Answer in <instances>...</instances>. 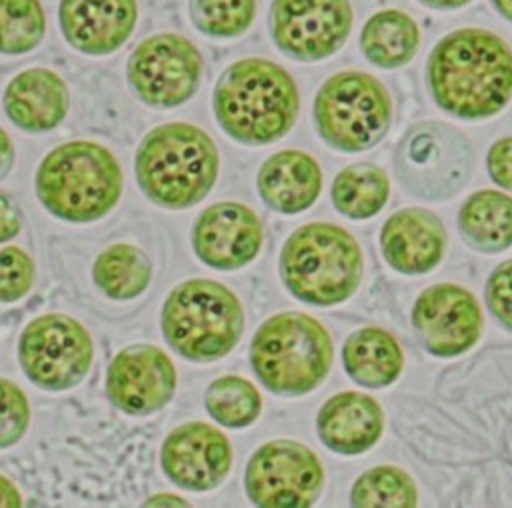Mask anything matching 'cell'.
Wrapping results in <instances>:
<instances>
[{"label":"cell","mask_w":512,"mask_h":508,"mask_svg":"<svg viewBox=\"0 0 512 508\" xmlns=\"http://www.w3.org/2000/svg\"><path fill=\"white\" fill-rule=\"evenodd\" d=\"M46 18L38 0H0V52L26 54L44 36Z\"/></svg>","instance_id":"30"},{"label":"cell","mask_w":512,"mask_h":508,"mask_svg":"<svg viewBox=\"0 0 512 508\" xmlns=\"http://www.w3.org/2000/svg\"><path fill=\"white\" fill-rule=\"evenodd\" d=\"M214 116L220 128L248 146L282 138L296 122L300 94L294 78L264 58L232 62L214 88Z\"/></svg>","instance_id":"2"},{"label":"cell","mask_w":512,"mask_h":508,"mask_svg":"<svg viewBox=\"0 0 512 508\" xmlns=\"http://www.w3.org/2000/svg\"><path fill=\"white\" fill-rule=\"evenodd\" d=\"M394 162L404 190L424 200H446L466 184L472 150L454 126L424 120L406 130Z\"/></svg>","instance_id":"9"},{"label":"cell","mask_w":512,"mask_h":508,"mask_svg":"<svg viewBox=\"0 0 512 508\" xmlns=\"http://www.w3.org/2000/svg\"><path fill=\"white\" fill-rule=\"evenodd\" d=\"M390 182L386 172L370 162H356L340 170L332 182L334 208L352 218H372L388 200Z\"/></svg>","instance_id":"26"},{"label":"cell","mask_w":512,"mask_h":508,"mask_svg":"<svg viewBox=\"0 0 512 508\" xmlns=\"http://www.w3.org/2000/svg\"><path fill=\"white\" fill-rule=\"evenodd\" d=\"M192 24L210 38H238L254 22L256 0H190Z\"/></svg>","instance_id":"31"},{"label":"cell","mask_w":512,"mask_h":508,"mask_svg":"<svg viewBox=\"0 0 512 508\" xmlns=\"http://www.w3.org/2000/svg\"><path fill=\"white\" fill-rule=\"evenodd\" d=\"M136 0H60V28L76 50L104 56L120 48L136 26Z\"/></svg>","instance_id":"18"},{"label":"cell","mask_w":512,"mask_h":508,"mask_svg":"<svg viewBox=\"0 0 512 508\" xmlns=\"http://www.w3.org/2000/svg\"><path fill=\"white\" fill-rule=\"evenodd\" d=\"M384 428L380 404L362 392H338L328 398L316 416L322 444L344 456H356L372 448Z\"/></svg>","instance_id":"20"},{"label":"cell","mask_w":512,"mask_h":508,"mask_svg":"<svg viewBox=\"0 0 512 508\" xmlns=\"http://www.w3.org/2000/svg\"><path fill=\"white\" fill-rule=\"evenodd\" d=\"M418 2H422L432 10H456V8H464L472 0H418Z\"/></svg>","instance_id":"39"},{"label":"cell","mask_w":512,"mask_h":508,"mask_svg":"<svg viewBox=\"0 0 512 508\" xmlns=\"http://www.w3.org/2000/svg\"><path fill=\"white\" fill-rule=\"evenodd\" d=\"M14 162V148L8 134L0 128V180L10 172Z\"/></svg>","instance_id":"38"},{"label":"cell","mask_w":512,"mask_h":508,"mask_svg":"<svg viewBox=\"0 0 512 508\" xmlns=\"http://www.w3.org/2000/svg\"><path fill=\"white\" fill-rule=\"evenodd\" d=\"M22 504V496L18 488L0 474V508H16Z\"/></svg>","instance_id":"37"},{"label":"cell","mask_w":512,"mask_h":508,"mask_svg":"<svg viewBox=\"0 0 512 508\" xmlns=\"http://www.w3.org/2000/svg\"><path fill=\"white\" fill-rule=\"evenodd\" d=\"M204 404L208 414L228 428L250 426L262 410V398L256 386L246 378L232 374L220 376L208 386Z\"/></svg>","instance_id":"29"},{"label":"cell","mask_w":512,"mask_h":508,"mask_svg":"<svg viewBox=\"0 0 512 508\" xmlns=\"http://www.w3.org/2000/svg\"><path fill=\"white\" fill-rule=\"evenodd\" d=\"M96 286L116 300H128L142 294L152 276L148 256L132 244H112L100 252L92 268Z\"/></svg>","instance_id":"27"},{"label":"cell","mask_w":512,"mask_h":508,"mask_svg":"<svg viewBox=\"0 0 512 508\" xmlns=\"http://www.w3.org/2000/svg\"><path fill=\"white\" fill-rule=\"evenodd\" d=\"M362 270L358 242L336 224H304L288 236L280 252L284 286L312 306L348 300L360 286Z\"/></svg>","instance_id":"5"},{"label":"cell","mask_w":512,"mask_h":508,"mask_svg":"<svg viewBox=\"0 0 512 508\" xmlns=\"http://www.w3.org/2000/svg\"><path fill=\"white\" fill-rule=\"evenodd\" d=\"M392 122L388 90L368 72L344 70L318 88L314 124L338 152H362L378 144Z\"/></svg>","instance_id":"8"},{"label":"cell","mask_w":512,"mask_h":508,"mask_svg":"<svg viewBox=\"0 0 512 508\" xmlns=\"http://www.w3.org/2000/svg\"><path fill=\"white\" fill-rule=\"evenodd\" d=\"M160 324L166 342L182 358L214 362L238 344L244 330V310L224 284L192 278L168 294Z\"/></svg>","instance_id":"7"},{"label":"cell","mask_w":512,"mask_h":508,"mask_svg":"<svg viewBox=\"0 0 512 508\" xmlns=\"http://www.w3.org/2000/svg\"><path fill=\"white\" fill-rule=\"evenodd\" d=\"M122 172L110 150L74 140L44 156L36 172V194L56 218L92 222L106 216L120 198Z\"/></svg>","instance_id":"4"},{"label":"cell","mask_w":512,"mask_h":508,"mask_svg":"<svg viewBox=\"0 0 512 508\" xmlns=\"http://www.w3.org/2000/svg\"><path fill=\"white\" fill-rule=\"evenodd\" d=\"M346 374L364 388H386L402 372L404 356L398 342L382 328L366 326L352 332L342 346Z\"/></svg>","instance_id":"23"},{"label":"cell","mask_w":512,"mask_h":508,"mask_svg":"<svg viewBox=\"0 0 512 508\" xmlns=\"http://www.w3.org/2000/svg\"><path fill=\"white\" fill-rule=\"evenodd\" d=\"M486 302L494 318L512 330V260L498 264L488 276Z\"/></svg>","instance_id":"34"},{"label":"cell","mask_w":512,"mask_h":508,"mask_svg":"<svg viewBox=\"0 0 512 508\" xmlns=\"http://www.w3.org/2000/svg\"><path fill=\"white\" fill-rule=\"evenodd\" d=\"M250 364L272 394L302 396L326 378L332 366V340L316 318L280 312L254 332Z\"/></svg>","instance_id":"6"},{"label":"cell","mask_w":512,"mask_h":508,"mask_svg":"<svg viewBox=\"0 0 512 508\" xmlns=\"http://www.w3.org/2000/svg\"><path fill=\"white\" fill-rule=\"evenodd\" d=\"M140 190L164 208L198 204L218 178V150L198 126L168 122L156 126L136 150Z\"/></svg>","instance_id":"3"},{"label":"cell","mask_w":512,"mask_h":508,"mask_svg":"<svg viewBox=\"0 0 512 508\" xmlns=\"http://www.w3.org/2000/svg\"><path fill=\"white\" fill-rule=\"evenodd\" d=\"M412 324L422 346L438 358H454L472 348L482 330L478 300L462 286H428L414 302Z\"/></svg>","instance_id":"14"},{"label":"cell","mask_w":512,"mask_h":508,"mask_svg":"<svg viewBox=\"0 0 512 508\" xmlns=\"http://www.w3.org/2000/svg\"><path fill=\"white\" fill-rule=\"evenodd\" d=\"M34 280V264L30 256L16 248H0V302H14L26 296Z\"/></svg>","instance_id":"33"},{"label":"cell","mask_w":512,"mask_h":508,"mask_svg":"<svg viewBox=\"0 0 512 508\" xmlns=\"http://www.w3.org/2000/svg\"><path fill=\"white\" fill-rule=\"evenodd\" d=\"M30 422V406L24 392L10 380L0 378V448L16 444Z\"/></svg>","instance_id":"32"},{"label":"cell","mask_w":512,"mask_h":508,"mask_svg":"<svg viewBox=\"0 0 512 508\" xmlns=\"http://www.w3.org/2000/svg\"><path fill=\"white\" fill-rule=\"evenodd\" d=\"M486 168L498 186L512 190V136L500 138L490 146Z\"/></svg>","instance_id":"35"},{"label":"cell","mask_w":512,"mask_h":508,"mask_svg":"<svg viewBox=\"0 0 512 508\" xmlns=\"http://www.w3.org/2000/svg\"><path fill=\"white\" fill-rule=\"evenodd\" d=\"M434 102L460 120H484L512 98V48L484 28H458L442 36L426 64Z\"/></svg>","instance_id":"1"},{"label":"cell","mask_w":512,"mask_h":508,"mask_svg":"<svg viewBox=\"0 0 512 508\" xmlns=\"http://www.w3.org/2000/svg\"><path fill=\"white\" fill-rule=\"evenodd\" d=\"M244 486L260 508H306L322 492L324 470L310 448L282 438L256 448L246 464Z\"/></svg>","instance_id":"11"},{"label":"cell","mask_w":512,"mask_h":508,"mask_svg":"<svg viewBox=\"0 0 512 508\" xmlns=\"http://www.w3.org/2000/svg\"><path fill=\"white\" fill-rule=\"evenodd\" d=\"M174 390V364L158 346L132 344L120 350L108 366V398L126 414H152L170 402Z\"/></svg>","instance_id":"15"},{"label":"cell","mask_w":512,"mask_h":508,"mask_svg":"<svg viewBox=\"0 0 512 508\" xmlns=\"http://www.w3.org/2000/svg\"><path fill=\"white\" fill-rule=\"evenodd\" d=\"M384 260L400 274L416 276L436 268L446 250L440 218L424 208L394 212L380 230Z\"/></svg>","instance_id":"19"},{"label":"cell","mask_w":512,"mask_h":508,"mask_svg":"<svg viewBox=\"0 0 512 508\" xmlns=\"http://www.w3.org/2000/svg\"><path fill=\"white\" fill-rule=\"evenodd\" d=\"M264 234L260 218L240 202H216L194 222L192 248L212 268L236 270L260 252Z\"/></svg>","instance_id":"17"},{"label":"cell","mask_w":512,"mask_h":508,"mask_svg":"<svg viewBox=\"0 0 512 508\" xmlns=\"http://www.w3.org/2000/svg\"><path fill=\"white\" fill-rule=\"evenodd\" d=\"M350 504L358 508H412L418 504V490L412 476L402 468L374 466L356 478Z\"/></svg>","instance_id":"28"},{"label":"cell","mask_w":512,"mask_h":508,"mask_svg":"<svg viewBox=\"0 0 512 508\" xmlns=\"http://www.w3.org/2000/svg\"><path fill=\"white\" fill-rule=\"evenodd\" d=\"M420 44V30L414 18L396 8L374 12L362 26L360 50L364 58L384 70L408 64Z\"/></svg>","instance_id":"24"},{"label":"cell","mask_w":512,"mask_h":508,"mask_svg":"<svg viewBox=\"0 0 512 508\" xmlns=\"http://www.w3.org/2000/svg\"><path fill=\"white\" fill-rule=\"evenodd\" d=\"M490 2H492L494 10H496L502 18H506L508 22H512V0H490Z\"/></svg>","instance_id":"40"},{"label":"cell","mask_w":512,"mask_h":508,"mask_svg":"<svg viewBox=\"0 0 512 508\" xmlns=\"http://www.w3.org/2000/svg\"><path fill=\"white\" fill-rule=\"evenodd\" d=\"M262 200L280 214H298L310 208L322 190L318 162L302 150H280L258 170Z\"/></svg>","instance_id":"22"},{"label":"cell","mask_w":512,"mask_h":508,"mask_svg":"<svg viewBox=\"0 0 512 508\" xmlns=\"http://www.w3.org/2000/svg\"><path fill=\"white\" fill-rule=\"evenodd\" d=\"M352 20L348 0H272L268 30L284 56L318 62L344 46Z\"/></svg>","instance_id":"13"},{"label":"cell","mask_w":512,"mask_h":508,"mask_svg":"<svg viewBox=\"0 0 512 508\" xmlns=\"http://www.w3.org/2000/svg\"><path fill=\"white\" fill-rule=\"evenodd\" d=\"M20 230V220L12 202L0 194V244L14 238Z\"/></svg>","instance_id":"36"},{"label":"cell","mask_w":512,"mask_h":508,"mask_svg":"<svg viewBox=\"0 0 512 508\" xmlns=\"http://www.w3.org/2000/svg\"><path fill=\"white\" fill-rule=\"evenodd\" d=\"M126 76L142 102L156 108H174L198 90L202 56L180 34H154L134 48Z\"/></svg>","instance_id":"12"},{"label":"cell","mask_w":512,"mask_h":508,"mask_svg":"<svg viewBox=\"0 0 512 508\" xmlns=\"http://www.w3.org/2000/svg\"><path fill=\"white\" fill-rule=\"evenodd\" d=\"M160 464L170 482L184 490L206 492L230 472L232 446L228 438L206 422L176 426L164 440Z\"/></svg>","instance_id":"16"},{"label":"cell","mask_w":512,"mask_h":508,"mask_svg":"<svg viewBox=\"0 0 512 508\" xmlns=\"http://www.w3.org/2000/svg\"><path fill=\"white\" fill-rule=\"evenodd\" d=\"M8 118L26 132L56 128L68 110L64 80L46 68H30L14 76L4 92Z\"/></svg>","instance_id":"21"},{"label":"cell","mask_w":512,"mask_h":508,"mask_svg":"<svg viewBox=\"0 0 512 508\" xmlns=\"http://www.w3.org/2000/svg\"><path fill=\"white\" fill-rule=\"evenodd\" d=\"M92 354L90 334L66 314L34 318L18 342L20 366L28 380L52 392L80 384L92 364Z\"/></svg>","instance_id":"10"},{"label":"cell","mask_w":512,"mask_h":508,"mask_svg":"<svg viewBox=\"0 0 512 508\" xmlns=\"http://www.w3.org/2000/svg\"><path fill=\"white\" fill-rule=\"evenodd\" d=\"M464 240L478 252L496 254L512 246V198L498 190H478L458 214Z\"/></svg>","instance_id":"25"}]
</instances>
